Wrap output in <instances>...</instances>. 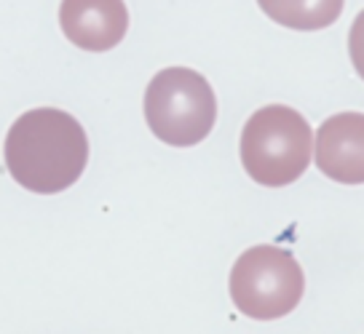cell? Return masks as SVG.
Masks as SVG:
<instances>
[{"mask_svg": "<svg viewBox=\"0 0 364 334\" xmlns=\"http://www.w3.org/2000/svg\"><path fill=\"white\" fill-rule=\"evenodd\" d=\"M89 161V137L65 110L38 107L14 121L6 166L24 190L54 196L78 182Z\"/></svg>", "mask_w": 364, "mask_h": 334, "instance_id": "obj_1", "label": "cell"}, {"mask_svg": "<svg viewBox=\"0 0 364 334\" xmlns=\"http://www.w3.org/2000/svg\"><path fill=\"white\" fill-rule=\"evenodd\" d=\"M314 152V131L297 110L268 104L241 131V163L257 184L284 187L303 177Z\"/></svg>", "mask_w": 364, "mask_h": 334, "instance_id": "obj_2", "label": "cell"}, {"mask_svg": "<svg viewBox=\"0 0 364 334\" xmlns=\"http://www.w3.org/2000/svg\"><path fill=\"white\" fill-rule=\"evenodd\" d=\"M145 121L161 142L171 147H193L204 142L215 126V91L196 69H161L145 91Z\"/></svg>", "mask_w": 364, "mask_h": 334, "instance_id": "obj_3", "label": "cell"}, {"mask_svg": "<svg viewBox=\"0 0 364 334\" xmlns=\"http://www.w3.org/2000/svg\"><path fill=\"white\" fill-rule=\"evenodd\" d=\"M306 291L303 267L287 249L260 243L236 260L230 270L233 305L255 321H273L297 308Z\"/></svg>", "mask_w": 364, "mask_h": 334, "instance_id": "obj_4", "label": "cell"}, {"mask_svg": "<svg viewBox=\"0 0 364 334\" xmlns=\"http://www.w3.org/2000/svg\"><path fill=\"white\" fill-rule=\"evenodd\" d=\"M316 166L341 184L364 182V113H341L327 118L314 139Z\"/></svg>", "mask_w": 364, "mask_h": 334, "instance_id": "obj_5", "label": "cell"}, {"mask_svg": "<svg viewBox=\"0 0 364 334\" xmlns=\"http://www.w3.org/2000/svg\"><path fill=\"white\" fill-rule=\"evenodd\" d=\"M59 24L73 46L110 51L126 38L129 11L124 0H62Z\"/></svg>", "mask_w": 364, "mask_h": 334, "instance_id": "obj_6", "label": "cell"}, {"mask_svg": "<svg viewBox=\"0 0 364 334\" xmlns=\"http://www.w3.org/2000/svg\"><path fill=\"white\" fill-rule=\"evenodd\" d=\"M346 0H257L262 13L287 30L314 33L341 19Z\"/></svg>", "mask_w": 364, "mask_h": 334, "instance_id": "obj_7", "label": "cell"}, {"mask_svg": "<svg viewBox=\"0 0 364 334\" xmlns=\"http://www.w3.org/2000/svg\"><path fill=\"white\" fill-rule=\"evenodd\" d=\"M348 54H351L353 69L359 72V78L364 81V9L353 19V27L351 33H348Z\"/></svg>", "mask_w": 364, "mask_h": 334, "instance_id": "obj_8", "label": "cell"}]
</instances>
